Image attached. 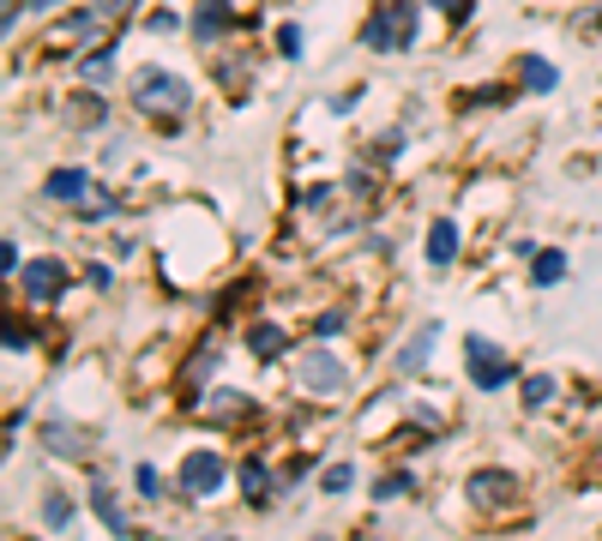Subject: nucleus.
Returning <instances> with one entry per match:
<instances>
[{
    "instance_id": "20",
    "label": "nucleus",
    "mask_w": 602,
    "mask_h": 541,
    "mask_svg": "<svg viewBox=\"0 0 602 541\" xmlns=\"http://www.w3.org/2000/svg\"><path fill=\"white\" fill-rule=\"evenodd\" d=\"M567 277V253H530V283L536 289H548V283Z\"/></svg>"
},
{
    "instance_id": "31",
    "label": "nucleus",
    "mask_w": 602,
    "mask_h": 541,
    "mask_svg": "<svg viewBox=\"0 0 602 541\" xmlns=\"http://www.w3.org/2000/svg\"><path fill=\"white\" fill-rule=\"evenodd\" d=\"M211 361H217L211 350H199V361H194V367H187V385H199V379H205V373H211Z\"/></svg>"
},
{
    "instance_id": "34",
    "label": "nucleus",
    "mask_w": 602,
    "mask_h": 541,
    "mask_svg": "<svg viewBox=\"0 0 602 541\" xmlns=\"http://www.w3.org/2000/svg\"><path fill=\"white\" fill-rule=\"evenodd\" d=\"M48 7H55V0H24V12H48Z\"/></svg>"
},
{
    "instance_id": "28",
    "label": "nucleus",
    "mask_w": 602,
    "mask_h": 541,
    "mask_svg": "<svg viewBox=\"0 0 602 541\" xmlns=\"http://www.w3.org/2000/svg\"><path fill=\"white\" fill-rule=\"evenodd\" d=\"M7 350L19 355V350H31V325H19V319H7Z\"/></svg>"
},
{
    "instance_id": "12",
    "label": "nucleus",
    "mask_w": 602,
    "mask_h": 541,
    "mask_svg": "<svg viewBox=\"0 0 602 541\" xmlns=\"http://www.w3.org/2000/svg\"><path fill=\"white\" fill-rule=\"evenodd\" d=\"M248 350H253V361H277V355L289 350L284 325H272V319H260V325H248Z\"/></svg>"
},
{
    "instance_id": "13",
    "label": "nucleus",
    "mask_w": 602,
    "mask_h": 541,
    "mask_svg": "<svg viewBox=\"0 0 602 541\" xmlns=\"http://www.w3.org/2000/svg\"><path fill=\"white\" fill-rule=\"evenodd\" d=\"M518 85L536 90V97H548V90L560 85V67H548L543 55H524V60H518Z\"/></svg>"
},
{
    "instance_id": "17",
    "label": "nucleus",
    "mask_w": 602,
    "mask_h": 541,
    "mask_svg": "<svg viewBox=\"0 0 602 541\" xmlns=\"http://www.w3.org/2000/svg\"><path fill=\"white\" fill-rule=\"evenodd\" d=\"M79 79L91 85V90H102V85L114 79V43H109V48H91V55L79 60Z\"/></svg>"
},
{
    "instance_id": "3",
    "label": "nucleus",
    "mask_w": 602,
    "mask_h": 541,
    "mask_svg": "<svg viewBox=\"0 0 602 541\" xmlns=\"http://www.w3.org/2000/svg\"><path fill=\"white\" fill-rule=\"evenodd\" d=\"M464 367H470V385H477V391H506V385L518 379L512 355L489 338H464Z\"/></svg>"
},
{
    "instance_id": "35",
    "label": "nucleus",
    "mask_w": 602,
    "mask_h": 541,
    "mask_svg": "<svg viewBox=\"0 0 602 541\" xmlns=\"http://www.w3.org/2000/svg\"><path fill=\"white\" fill-rule=\"evenodd\" d=\"M205 541H229V536H205Z\"/></svg>"
},
{
    "instance_id": "26",
    "label": "nucleus",
    "mask_w": 602,
    "mask_h": 541,
    "mask_svg": "<svg viewBox=\"0 0 602 541\" xmlns=\"http://www.w3.org/2000/svg\"><path fill=\"white\" fill-rule=\"evenodd\" d=\"M43 518L55 523V530H61V523H73V506H67V494H48V499H43Z\"/></svg>"
},
{
    "instance_id": "24",
    "label": "nucleus",
    "mask_w": 602,
    "mask_h": 541,
    "mask_svg": "<svg viewBox=\"0 0 602 541\" xmlns=\"http://www.w3.org/2000/svg\"><path fill=\"white\" fill-rule=\"evenodd\" d=\"M73 114H79V126H102V121H109L102 97H79V102H73Z\"/></svg>"
},
{
    "instance_id": "6",
    "label": "nucleus",
    "mask_w": 602,
    "mask_h": 541,
    "mask_svg": "<svg viewBox=\"0 0 602 541\" xmlns=\"http://www.w3.org/2000/svg\"><path fill=\"white\" fill-rule=\"evenodd\" d=\"M302 391H314V397H338L343 385H350V373H343V361L338 355H326V350H314V355H302Z\"/></svg>"
},
{
    "instance_id": "21",
    "label": "nucleus",
    "mask_w": 602,
    "mask_h": 541,
    "mask_svg": "<svg viewBox=\"0 0 602 541\" xmlns=\"http://www.w3.org/2000/svg\"><path fill=\"white\" fill-rule=\"evenodd\" d=\"M43 440L55 445V457H85V433H67V428H61V421H55V428L43 433Z\"/></svg>"
},
{
    "instance_id": "19",
    "label": "nucleus",
    "mask_w": 602,
    "mask_h": 541,
    "mask_svg": "<svg viewBox=\"0 0 602 541\" xmlns=\"http://www.w3.org/2000/svg\"><path fill=\"white\" fill-rule=\"evenodd\" d=\"M97 19L102 12L91 7V12H67V24H61V43H73V48H85L97 36Z\"/></svg>"
},
{
    "instance_id": "10",
    "label": "nucleus",
    "mask_w": 602,
    "mask_h": 541,
    "mask_svg": "<svg viewBox=\"0 0 602 541\" xmlns=\"http://www.w3.org/2000/svg\"><path fill=\"white\" fill-rule=\"evenodd\" d=\"M458 247H464V235H458V223L452 217H434V229H428V265H452L458 260Z\"/></svg>"
},
{
    "instance_id": "27",
    "label": "nucleus",
    "mask_w": 602,
    "mask_h": 541,
    "mask_svg": "<svg viewBox=\"0 0 602 541\" xmlns=\"http://www.w3.org/2000/svg\"><path fill=\"white\" fill-rule=\"evenodd\" d=\"M133 487H139L145 499H157V494H163V482H157V470H151V463H139V470H133Z\"/></svg>"
},
{
    "instance_id": "8",
    "label": "nucleus",
    "mask_w": 602,
    "mask_h": 541,
    "mask_svg": "<svg viewBox=\"0 0 602 541\" xmlns=\"http://www.w3.org/2000/svg\"><path fill=\"white\" fill-rule=\"evenodd\" d=\"M43 192H48V199H61V205H91L97 199V187H91V175H85V169H55L43 180Z\"/></svg>"
},
{
    "instance_id": "14",
    "label": "nucleus",
    "mask_w": 602,
    "mask_h": 541,
    "mask_svg": "<svg viewBox=\"0 0 602 541\" xmlns=\"http://www.w3.org/2000/svg\"><path fill=\"white\" fill-rule=\"evenodd\" d=\"M434 338H440V325H416V338H409L404 350H398V373H422V367H428Z\"/></svg>"
},
{
    "instance_id": "5",
    "label": "nucleus",
    "mask_w": 602,
    "mask_h": 541,
    "mask_svg": "<svg viewBox=\"0 0 602 541\" xmlns=\"http://www.w3.org/2000/svg\"><path fill=\"white\" fill-rule=\"evenodd\" d=\"M19 283H24V301L31 307H55L61 295H67V265L61 260H24V270H19Z\"/></svg>"
},
{
    "instance_id": "11",
    "label": "nucleus",
    "mask_w": 602,
    "mask_h": 541,
    "mask_svg": "<svg viewBox=\"0 0 602 541\" xmlns=\"http://www.w3.org/2000/svg\"><path fill=\"white\" fill-rule=\"evenodd\" d=\"M236 24V12H229V0H205V7L194 12V36L199 43H217V36Z\"/></svg>"
},
{
    "instance_id": "4",
    "label": "nucleus",
    "mask_w": 602,
    "mask_h": 541,
    "mask_svg": "<svg viewBox=\"0 0 602 541\" xmlns=\"http://www.w3.org/2000/svg\"><path fill=\"white\" fill-rule=\"evenodd\" d=\"M229 482V463L217 457V451H187L182 470H175V487H182V499H217V487Z\"/></svg>"
},
{
    "instance_id": "2",
    "label": "nucleus",
    "mask_w": 602,
    "mask_h": 541,
    "mask_svg": "<svg viewBox=\"0 0 602 541\" xmlns=\"http://www.w3.org/2000/svg\"><path fill=\"white\" fill-rule=\"evenodd\" d=\"M416 19H422L416 0H374V12H368V24H362V43L374 48V55L409 48L416 43Z\"/></svg>"
},
{
    "instance_id": "25",
    "label": "nucleus",
    "mask_w": 602,
    "mask_h": 541,
    "mask_svg": "<svg viewBox=\"0 0 602 541\" xmlns=\"http://www.w3.org/2000/svg\"><path fill=\"white\" fill-rule=\"evenodd\" d=\"M151 31H157V36H175V31H182V12H175V7H157V12H151Z\"/></svg>"
},
{
    "instance_id": "33",
    "label": "nucleus",
    "mask_w": 602,
    "mask_h": 541,
    "mask_svg": "<svg viewBox=\"0 0 602 541\" xmlns=\"http://www.w3.org/2000/svg\"><path fill=\"white\" fill-rule=\"evenodd\" d=\"M314 331H319V338H338V331H343V313H326V319H319Z\"/></svg>"
},
{
    "instance_id": "18",
    "label": "nucleus",
    "mask_w": 602,
    "mask_h": 541,
    "mask_svg": "<svg viewBox=\"0 0 602 541\" xmlns=\"http://www.w3.org/2000/svg\"><path fill=\"white\" fill-rule=\"evenodd\" d=\"M205 404H211L217 421H248L253 416V397H241V391H211Z\"/></svg>"
},
{
    "instance_id": "16",
    "label": "nucleus",
    "mask_w": 602,
    "mask_h": 541,
    "mask_svg": "<svg viewBox=\"0 0 602 541\" xmlns=\"http://www.w3.org/2000/svg\"><path fill=\"white\" fill-rule=\"evenodd\" d=\"M518 397H524V409H548L560 397V385H555V373H524V385H518Z\"/></svg>"
},
{
    "instance_id": "22",
    "label": "nucleus",
    "mask_w": 602,
    "mask_h": 541,
    "mask_svg": "<svg viewBox=\"0 0 602 541\" xmlns=\"http://www.w3.org/2000/svg\"><path fill=\"white\" fill-rule=\"evenodd\" d=\"M398 494H416V475H380V482H374V499H398Z\"/></svg>"
},
{
    "instance_id": "29",
    "label": "nucleus",
    "mask_w": 602,
    "mask_h": 541,
    "mask_svg": "<svg viewBox=\"0 0 602 541\" xmlns=\"http://www.w3.org/2000/svg\"><path fill=\"white\" fill-rule=\"evenodd\" d=\"M277 48L296 60V55H302V24H284V31H277Z\"/></svg>"
},
{
    "instance_id": "30",
    "label": "nucleus",
    "mask_w": 602,
    "mask_h": 541,
    "mask_svg": "<svg viewBox=\"0 0 602 541\" xmlns=\"http://www.w3.org/2000/svg\"><path fill=\"white\" fill-rule=\"evenodd\" d=\"M133 7H139V0H97V12H102V19H127Z\"/></svg>"
},
{
    "instance_id": "32",
    "label": "nucleus",
    "mask_w": 602,
    "mask_h": 541,
    "mask_svg": "<svg viewBox=\"0 0 602 541\" xmlns=\"http://www.w3.org/2000/svg\"><path fill=\"white\" fill-rule=\"evenodd\" d=\"M350 192H374V169H350Z\"/></svg>"
},
{
    "instance_id": "1",
    "label": "nucleus",
    "mask_w": 602,
    "mask_h": 541,
    "mask_svg": "<svg viewBox=\"0 0 602 541\" xmlns=\"http://www.w3.org/2000/svg\"><path fill=\"white\" fill-rule=\"evenodd\" d=\"M127 97H133L139 114H151V121H169V114H187V102H194V85H187L182 73H169V67H139Z\"/></svg>"
},
{
    "instance_id": "15",
    "label": "nucleus",
    "mask_w": 602,
    "mask_h": 541,
    "mask_svg": "<svg viewBox=\"0 0 602 541\" xmlns=\"http://www.w3.org/2000/svg\"><path fill=\"white\" fill-rule=\"evenodd\" d=\"M91 511H97V518H102V530H109V536H133V523H127V511L121 506H114V494H109V487H91Z\"/></svg>"
},
{
    "instance_id": "23",
    "label": "nucleus",
    "mask_w": 602,
    "mask_h": 541,
    "mask_svg": "<svg viewBox=\"0 0 602 541\" xmlns=\"http://www.w3.org/2000/svg\"><path fill=\"white\" fill-rule=\"evenodd\" d=\"M319 487H326V494H350V487H355V470H350V463H331V470L319 475Z\"/></svg>"
},
{
    "instance_id": "36",
    "label": "nucleus",
    "mask_w": 602,
    "mask_h": 541,
    "mask_svg": "<svg viewBox=\"0 0 602 541\" xmlns=\"http://www.w3.org/2000/svg\"><path fill=\"white\" fill-rule=\"evenodd\" d=\"M314 541H331V536H314Z\"/></svg>"
},
{
    "instance_id": "7",
    "label": "nucleus",
    "mask_w": 602,
    "mask_h": 541,
    "mask_svg": "<svg viewBox=\"0 0 602 541\" xmlns=\"http://www.w3.org/2000/svg\"><path fill=\"white\" fill-rule=\"evenodd\" d=\"M512 494H518V482H512V475L506 470H477V475H470V482H464V499H477V506L482 511H494V506H506V499Z\"/></svg>"
},
{
    "instance_id": "9",
    "label": "nucleus",
    "mask_w": 602,
    "mask_h": 541,
    "mask_svg": "<svg viewBox=\"0 0 602 541\" xmlns=\"http://www.w3.org/2000/svg\"><path fill=\"white\" fill-rule=\"evenodd\" d=\"M241 494H248L253 511H265V506L277 499V475L265 470V457H248V463H241Z\"/></svg>"
}]
</instances>
